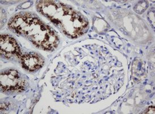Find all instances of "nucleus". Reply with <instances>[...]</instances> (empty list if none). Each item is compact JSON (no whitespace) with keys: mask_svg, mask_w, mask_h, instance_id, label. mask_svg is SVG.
<instances>
[{"mask_svg":"<svg viewBox=\"0 0 155 114\" xmlns=\"http://www.w3.org/2000/svg\"><path fill=\"white\" fill-rule=\"evenodd\" d=\"M9 26L14 32L27 37L34 45L44 50L54 49L59 42L52 29L31 14L14 16Z\"/></svg>","mask_w":155,"mask_h":114,"instance_id":"f257e3e1","label":"nucleus"},{"mask_svg":"<svg viewBox=\"0 0 155 114\" xmlns=\"http://www.w3.org/2000/svg\"><path fill=\"white\" fill-rule=\"evenodd\" d=\"M40 13L61 29L67 35L76 38L85 32L87 22L81 15L61 3L42 1L37 4Z\"/></svg>","mask_w":155,"mask_h":114,"instance_id":"f03ea898","label":"nucleus"},{"mask_svg":"<svg viewBox=\"0 0 155 114\" xmlns=\"http://www.w3.org/2000/svg\"><path fill=\"white\" fill-rule=\"evenodd\" d=\"M1 88L3 91L21 92L25 89L26 83L18 72L8 69L1 73Z\"/></svg>","mask_w":155,"mask_h":114,"instance_id":"7ed1b4c3","label":"nucleus"},{"mask_svg":"<svg viewBox=\"0 0 155 114\" xmlns=\"http://www.w3.org/2000/svg\"><path fill=\"white\" fill-rule=\"evenodd\" d=\"M145 114H155V107L154 106H150L146 109Z\"/></svg>","mask_w":155,"mask_h":114,"instance_id":"423d86ee","label":"nucleus"},{"mask_svg":"<svg viewBox=\"0 0 155 114\" xmlns=\"http://www.w3.org/2000/svg\"><path fill=\"white\" fill-rule=\"evenodd\" d=\"M19 58L23 68L30 71L40 69L44 63V60L41 56L35 53L22 54Z\"/></svg>","mask_w":155,"mask_h":114,"instance_id":"39448f33","label":"nucleus"},{"mask_svg":"<svg viewBox=\"0 0 155 114\" xmlns=\"http://www.w3.org/2000/svg\"><path fill=\"white\" fill-rule=\"evenodd\" d=\"M1 54L10 58L14 56L20 58L22 55L20 48L14 38L7 35L1 36Z\"/></svg>","mask_w":155,"mask_h":114,"instance_id":"20e7f679","label":"nucleus"}]
</instances>
